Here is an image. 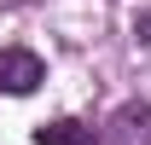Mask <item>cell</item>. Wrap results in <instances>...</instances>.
Segmentation results:
<instances>
[{"mask_svg": "<svg viewBox=\"0 0 151 145\" xmlns=\"http://www.w3.org/2000/svg\"><path fill=\"white\" fill-rule=\"evenodd\" d=\"M35 145H99V134L81 116H52V122L35 128Z\"/></svg>", "mask_w": 151, "mask_h": 145, "instance_id": "3", "label": "cell"}, {"mask_svg": "<svg viewBox=\"0 0 151 145\" xmlns=\"http://www.w3.org/2000/svg\"><path fill=\"white\" fill-rule=\"evenodd\" d=\"M111 145H151V105H122L111 116Z\"/></svg>", "mask_w": 151, "mask_h": 145, "instance_id": "2", "label": "cell"}, {"mask_svg": "<svg viewBox=\"0 0 151 145\" xmlns=\"http://www.w3.org/2000/svg\"><path fill=\"white\" fill-rule=\"evenodd\" d=\"M41 81H47V64H41V52H29V47H6V52H0V93L29 99Z\"/></svg>", "mask_w": 151, "mask_h": 145, "instance_id": "1", "label": "cell"}]
</instances>
